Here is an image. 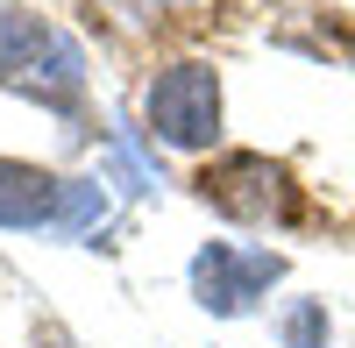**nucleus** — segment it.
Returning <instances> with one entry per match:
<instances>
[{
	"instance_id": "20e7f679",
	"label": "nucleus",
	"mask_w": 355,
	"mask_h": 348,
	"mask_svg": "<svg viewBox=\"0 0 355 348\" xmlns=\"http://www.w3.org/2000/svg\"><path fill=\"white\" fill-rule=\"evenodd\" d=\"M284 277V256L277 249H234V242H206L192 256V299L214 313V320H234L249 313L270 284Z\"/></svg>"
},
{
	"instance_id": "f257e3e1",
	"label": "nucleus",
	"mask_w": 355,
	"mask_h": 348,
	"mask_svg": "<svg viewBox=\"0 0 355 348\" xmlns=\"http://www.w3.org/2000/svg\"><path fill=\"white\" fill-rule=\"evenodd\" d=\"M0 85H15L28 100L71 114L78 93H85V50L57 21H43V15L0 8Z\"/></svg>"
},
{
	"instance_id": "f03ea898",
	"label": "nucleus",
	"mask_w": 355,
	"mask_h": 348,
	"mask_svg": "<svg viewBox=\"0 0 355 348\" xmlns=\"http://www.w3.org/2000/svg\"><path fill=\"white\" fill-rule=\"evenodd\" d=\"M199 199L214 207L220 220H242V227H270V220H291L299 214V192H291V171L263 150H227L199 171Z\"/></svg>"
},
{
	"instance_id": "39448f33",
	"label": "nucleus",
	"mask_w": 355,
	"mask_h": 348,
	"mask_svg": "<svg viewBox=\"0 0 355 348\" xmlns=\"http://www.w3.org/2000/svg\"><path fill=\"white\" fill-rule=\"evenodd\" d=\"M64 185L71 178H50V171L21 164V157H0V227H57V207H64Z\"/></svg>"
},
{
	"instance_id": "7ed1b4c3",
	"label": "nucleus",
	"mask_w": 355,
	"mask_h": 348,
	"mask_svg": "<svg viewBox=\"0 0 355 348\" xmlns=\"http://www.w3.org/2000/svg\"><path fill=\"white\" fill-rule=\"evenodd\" d=\"M142 121L171 150H214L220 142V71L214 64H164L142 93Z\"/></svg>"
},
{
	"instance_id": "0eeeda50",
	"label": "nucleus",
	"mask_w": 355,
	"mask_h": 348,
	"mask_svg": "<svg viewBox=\"0 0 355 348\" xmlns=\"http://www.w3.org/2000/svg\"><path fill=\"white\" fill-rule=\"evenodd\" d=\"M100 220H107V185H93V178H71V185H64V207H57V227H50V235H93Z\"/></svg>"
},
{
	"instance_id": "6e6552de",
	"label": "nucleus",
	"mask_w": 355,
	"mask_h": 348,
	"mask_svg": "<svg viewBox=\"0 0 355 348\" xmlns=\"http://www.w3.org/2000/svg\"><path fill=\"white\" fill-rule=\"evenodd\" d=\"M107 178H121L128 192H157L164 178H157V171L150 164H142V150H135V142L128 135H114V150H107Z\"/></svg>"
},
{
	"instance_id": "423d86ee",
	"label": "nucleus",
	"mask_w": 355,
	"mask_h": 348,
	"mask_svg": "<svg viewBox=\"0 0 355 348\" xmlns=\"http://www.w3.org/2000/svg\"><path fill=\"white\" fill-rule=\"evenodd\" d=\"M277 341H284V348H334L327 299H284V313H277Z\"/></svg>"
}]
</instances>
